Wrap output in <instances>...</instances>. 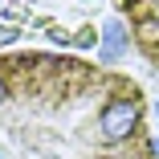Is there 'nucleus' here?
<instances>
[{"mask_svg":"<svg viewBox=\"0 0 159 159\" xmlns=\"http://www.w3.org/2000/svg\"><path fill=\"white\" fill-rule=\"evenodd\" d=\"M0 159H159L143 86L74 53H0Z\"/></svg>","mask_w":159,"mask_h":159,"instance_id":"obj_1","label":"nucleus"},{"mask_svg":"<svg viewBox=\"0 0 159 159\" xmlns=\"http://www.w3.org/2000/svg\"><path fill=\"white\" fill-rule=\"evenodd\" d=\"M126 29H131L135 49L147 57V66L159 70V0H114Z\"/></svg>","mask_w":159,"mask_h":159,"instance_id":"obj_2","label":"nucleus"}]
</instances>
